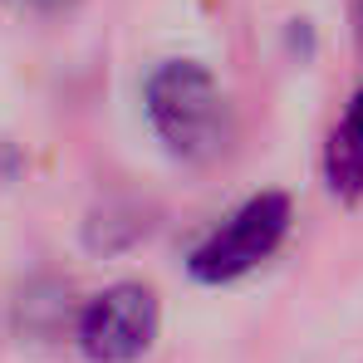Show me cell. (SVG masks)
<instances>
[{"label":"cell","instance_id":"cell-1","mask_svg":"<svg viewBox=\"0 0 363 363\" xmlns=\"http://www.w3.org/2000/svg\"><path fill=\"white\" fill-rule=\"evenodd\" d=\"M143 104H147L152 133L182 162H211L226 147V99L196 60L157 64L147 74Z\"/></svg>","mask_w":363,"mask_h":363},{"label":"cell","instance_id":"cell-3","mask_svg":"<svg viewBox=\"0 0 363 363\" xmlns=\"http://www.w3.org/2000/svg\"><path fill=\"white\" fill-rule=\"evenodd\" d=\"M157 324H162L157 295L147 285H138V280H123V285H108L104 295H94L84 304L79 349L94 363H133L152 349Z\"/></svg>","mask_w":363,"mask_h":363},{"label":"cell","instance_id":"cell-4","mask_svg":"<svg viewBox=\"0 0 363 363\" xmlns=\"http://www.w3.org/2000/svg\"><path fill=\"white\" fill-rule=\"evenodd\" d=\"M324 177L339 196H363V89L354 94L349 113L334 123L329 147H324Z\"/></svg>","mask_w":363,"mask_h":363},{"label":"cell","instance_id":"cell-2","mask_svg":"<svg viewBox=\"0 0 363 363\" xmlns=\"http://www.w3.org/2000/svg\"><path fill=\"white\" fill-rule=\"evenodd\" d=\"M285 236H290V196L260 191L245 206H236L206 241L191 250L186 270L201 285H231V280L250 275L255 265H265L280 250Z\"/></svg>","mask_w":363,"mask_h":363}]
</instances>
